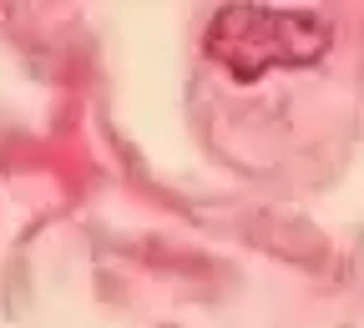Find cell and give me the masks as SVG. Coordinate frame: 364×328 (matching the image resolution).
Here are the masks:
<instances>
[{
	"mask_svg": "<svg viewBox=\"0 0 364 328\" xmlns=\"http://www.w3.org/2000/svg\"><path fill=\"white\" fill-rule=\"evenodd\" d=\"M203 51L238 81H258L268 71L314 66L329 51V21L314 11L279 6H223L203 35Z\"/></svg>",
	"mask_w": 364,
	"mask_h": 328,
	"instance_id": "1",
	"label": "cell"
}]
</instances>
